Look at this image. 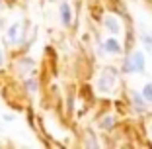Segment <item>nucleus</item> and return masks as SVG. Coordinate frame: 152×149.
<instances>
[{"label":"nucleus","instance_id":"nucleus-1","mask_svg":"<svg viewBox=\"0 0 152 149\" xmlns=\"http://www.w3.org/2000/svg\"><path fill=\"white\" fill-rule=\"evenodd\" d=\"M117 77H119V73H117V69H115V67H105L102 73H99V79H98V90H99V92H109L113 86H115Z\"/></svg>","mask_w":152,"mask_h":149},{"label":"nucleus","instance_id":"nucleus-2","mask_svg":"<svg viewBox=\"0 0 152 149\" xmlns=\"http://www.w3.org/2000/svg\"><path fill=\"white\" fill-rule=\"evenodd\" d=\"M146 67V59H144L142 51H133L129 57L125 59L123 65V73H142Z\"/></svg>","mask_w":152,"mask_h":149},{"label":"nucleus","instance_id":"nucleus-3","mask_svg":"<svg viewBox=\"0 0 152 149\" xmlns=\"http://www.w3.org/2000/svg\"><path fill=\"white\" fill-rule=\"evenodd\" d=\"M103 51H105V53H111V55H119V53H121V45H119V41L113 39V37L105 39V41H103Z\"/></svg>","mask_w":152,"mask_h":149},{"label":"nucleus","instance_id":"nucleus-4","mask_svg":"<svg viewBox=\"0 0 152 149\" xmlns=\"http://www.w3.org/2000/svg\"><path fill=\"white\" fill-rule=\"evenodd\" d=\"M105 30H107L109 33H111V36H117V33H119V22H117V18H113V16H107V18H105Z\"/></svg>","mask_w":152,"mask_h":149},{"label":"nucleus","instance_id":"nucleus-5","mask_svg":"<svg viewBox=\"0 0 152 149\" xmlns=\"http://www.w3.org/2000/svg\"><path fill=\"white\" fill-rule=\"evenodd\" d=\"M131 98H133V104H134V110H137V112H144V110H146V100H144L142 94L131 92Z\"/></svg>","mask_w":152,"mask_h":149},{"label":"nucleus","instance_id":"nucleus-6","mask_svg":"<svg viewBox=\"0 0 152 149\" xmlns=\"http://www.w3.org/2000/svg\"><path fill=\"white\" fill-rule=\"evenodd\" d=\"M58 12H61V20H63V24H64V26H70V22H72L70 6H68L66 2H63V4H61V8H58Z\"/></svg>","mask_w":152,"mask_h":149},{"label":"nucleus","instance_id":"nucleus-7","mask_svg":"<svg viewBox=\"0 0 152 149\" xmlns=\"http://www.w3.org/2000/svg\"><path fill=\"white\" fill-rule=\"evenodd\" d=\"M140 37H142V45L146 47V51L152 55V36L148 32H142V36H140Z\"/></svg>","mask_w":152,"mask_h":149},{"label":"nucleus","instance_id":"nucleus-8","mask_svg":"<svg viewBox=\"0 0 152 149\" xmlns=\"http://www.w3.org/2000/svg\"><path fill=\"white\" fill-rule=\"evenodd\" d=\"M142 96H144V100H146V102H152V82H146V85H144Z\"/></svg>","mask_w":152,"mask_h":149},{"label":"nucleus","instance_id":"nucleus-9","mask_svg":"<svg viewBox=\"0 0 152 149\" xmlns=\"http://www.w3.org/2000/svg\"><path fill=\"white\" fill-rule=\"evenodd\" d=\"M18 32H20V26H18V24L10 27V30H8V41H16V39H18Z\"/></svg>","mask_w":152,"mask_h":149},{"label":"nucleus","instance_id":"nucleus-10","mask_svg":"<svg viewBox=\"0 0 152 149\" xmlns=\"http://www.w3.org/2000/svg\"><path fill=\"white\" fill-rule=\"evenodd\" d=\"M111 126H113V118L111 116H105L102 122H99V128H103V130H109Z\"/></svg>","mask_w":152,"mask_h":149},{"label":"nucleus","instance_id":"nucleus-11","mask_svg":"<svg viewBox=\"0 0 152 149\" xmlns=\"http://www.w3.org/2000/svg\"><path fill=\"white\" fill-rule=\"evenodd\" d=\"M26 85H27V88H31V90H35V88H37V86H35V82H33V81H27Z\"/></svg>","mask_w":152,"mask_h":149},{"label":"nucleus","instance_id":"nucleus-12","mask_svg":"<svg viewBox=\"0 0 152 149\" xmlns=\"http://www.w3.org/2000/svg\"><path fill=\"white\" fill-rule=\"evenodd\" d=\"M4 65V53H2V49H0V67Z\"/></svg>","mask_w":152,"mask_h":149},{"label":"nucleus","instance_id":"nucleus-13","mask_svg":"<svg viewBox=\"0 0 152 149\" xmlns=\"http://www.w3.org/2000/svg\"><path fill=\"white\" fill-rule=\"evenodd\" d=\"M150 131H152V126H150Z\"/></svg>","mask_w":152,"mask_h":149},{"label":"nucleus","instance_id":"nucleus-14","mask_svg":"<svg viewBox=\"0 0 152 149\" xmlns=\"http://www.w3.org/2000/svg\"><path fill=\"white\" fill-rule=\"evenodd\" d=\"M0 130H2V126H0Z\"/></svg>","mask_w":152,"mask_h":149}]
</instances>
